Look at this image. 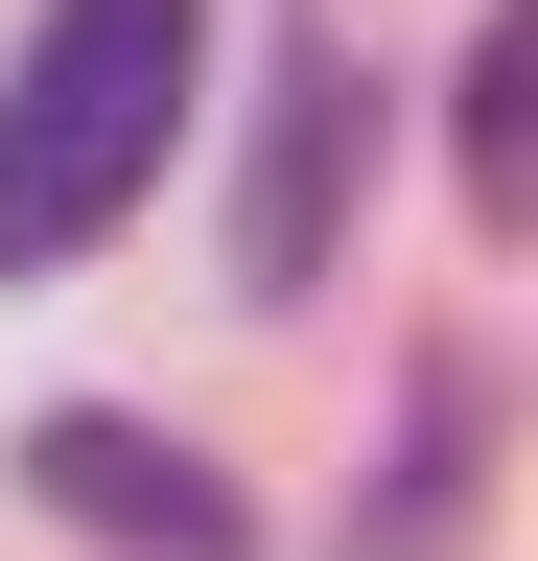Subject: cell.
Instances as JSON below:
<instances>
[{
	"mask_svg": "<svg viewBox=\"0 0 538 561\" xmlns=\"http://www.w3.org/2000/svg\"><path fill=\"white\" fill-rule=\"evenodd\" d=\"M187 70H211V0H47L24 24V70H0V280H71L164 187Z\"/></svg>",
	"mask_w": 538,
	"mask_h": 561,
	"instance_id": "6da1fadb",
	"label": "cell"
},
{
	"mask_svg": "<svg viewBox=\"0 0 538 561\" xmlns=\"http://www.w3.org/2000/svg\"><path fill=\"white\" fill-rule=\"evenodd\" d=\"M375 70L352 47H282L257 70V187H234V305H328V257H352V210H375Z\"/></svg>",
	"mask_w": 538,
	"mask_h": 561,
	"instance_id": "7a4b0ae2",
	"label": "cell"
},
{
	"mask_svg": "<svg viewBox=\"0 0 538 561\" xmlns=\"http://www.w3.org/2000/svg\"><path fill=\"white\" fill-rule=\"evenodd\" d=\"M24 491H47L71 538H141V561H257L234 468H211V445H164V421H117V398H71V421H47V445H24Z\"/></svg>",
	"mask_w": 538,
	"mask_h": 561,
	"instance_id": "3957f363",
	"label": "cell"
},
{
	"mask_svg": "<svg viewBox=\"0 0 538 561\" xmlns=\"http://www.w3.org/2000/svg\"><path fill=\"white\" fill-rule=\"evenodd\" d=\"M468 445H492V375L445 351V375L398 398V491H375V538H352V561H445V538H468V491H492Z\"/></svg>",
	"mask_w": 538,
	"mask_h": 561,
	"instance_id": "277c9868",
	"label": "cell"
},
{
	"mask_svg": "<svg viewBox=\"0 0 538 561\" xmlns=\"http://www.w3.org/2000/svg\"><path fill=\"white\" fill-rule=\"evenodd\" d=\"M468 210H538V0H492V24H468Z\"/></svg>",
	"mask_w": 538,
	"mask_h": 561,
	"instance_id": "5b68a950",
	"label": "cell"
}]
</instances>
